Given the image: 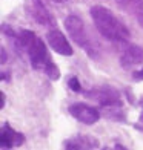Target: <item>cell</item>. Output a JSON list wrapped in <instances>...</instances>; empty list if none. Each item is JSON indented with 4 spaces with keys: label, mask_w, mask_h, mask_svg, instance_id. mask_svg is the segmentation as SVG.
<instances>
[{
    "label": "cell",
    "mask_w": 143,
    "mask_h": 150,
    "mask_svg": "<svg viewBox=\"0 0 143 150\" xmlns=\"http://www.w3.org/2000/svg\"><path fill=\"white\" fill-rule=\"evenodd\" d=\"M143 63V47L139 45H128L120 55V64L123 69H132Z\"/></svg>",
    "instance_id": "cell-9"
},
{
    "label": "cell",
    "mask_w": 143,
    "mask_h": 150,
    "mask_svg": "<svg viewBox=\"0 0 143 150\" xmlns=\"http://www.w3.org/2000/svg\"><path fill=\"white\" fill-rule=\"evenodd\" d=\"M32 17L36 18V22L40 25H52L54 23V18L49 14V11L46 9V6H32Z\"/></svg>",
    "instance_id": "cell-11"
},
{
    "label": "cell",
    "mask_w": 143,
    "mask_h": 150,
    "mask_svg": "<svg viewBox=\"0 0 143 150\" xmlns=\"http://www.w3.org/2000/svg\"><path fill=\"white\" fill-rule=\"evenodd\" d=\"M25 52L29 57V63L34 69H37L40 72H45L51 80H59L60 78V69L59 66L52 61L48 47L45 46V42L42 38H39L37 35L34 37L29 45L26 46Z\"/></svg>",
    "instance_id": "cell-2"
},
{
    "label": "cell",
    "mask_w": 143,
    "mask_h": 150,
    "mask_svg": "<svg viewBox=\"0 0 143 150\" xmlns=\"http://www.w3.org/2000/svg\"><path fill=\"white\" fill-rule=\"evenodd\" d=\"M32 3L36 5V6H45V5H43V2H42V0H32Z\"/></svg>",
    "instance_id": "cell-17"
},
{
    "label": "cell",
    "mask_w": 143,
    "mask_h": 150,
    "mask_svg": "<svg viewBox=\"0 0 143 150\" xmlns=\"http://www.w3.org/2000/svg\"><path fill=\"white\" fill-rule=\"evenodd\" d=\"M69 113L72 115L77 121H80L82 124L92 126L100 120V112L94 106L85 104V103H74L68 107Z\"/></svg>",
    "instance_id": "cell-5"
},
{
    "label": "cell",
    "mask_w": 143,
    "mask_h": 150,
    "mask_svg": "<svg viewBox=\"0 0 143 150\" xmlns=\"http://www.w3.org/2000/svg\"><path fill=\"white\" fill-rule=\"evenodd\" d=\"M140 121L143 122V112H142V115H140Z\"/></svg>",
    "instance_id": "cell-19"
},
{
    "label": "cell",
    "mask_w": 143,
    "mask_h": 150,
    "mask_svg": "<svg viewBox=\"0 0 143 150\" xmlns=\"http://www.w3.org/2000/svg\"><path fill=\"white\" fill-rule=\"evenodd\" d=\"M63 23H65V29L68 31L69 37L72 38V42L77 46H80L91 58H97L99 52L95 49V46L92 45V42L89 40V35H88V32H86L83 20L72 14V16H68Z\"/></svg>",
    "instance_id": "cell-3"
},
{
    "label": "cell",
    "mask_w": 143,
    "mask_h": 150,
    "mask_svg": "<svg viewBox=\"0 0 143 150\" xmlns=\"http://www.w3.org/2000/svg\"><path fill=\"white\" fill-rule=\"evenodd\" d=\"M83 93L88 98L97 100L99 104L103 109L123 106V101H122V98H120V93L111 86H100V87H95V89H91V91H83Z\"/></svg>",
    "instance_id": "cell-4"
},
{
    "label": "cell",
    "mask_w": 143,
    "mask_h": 150,
    "mask_svg": "<svg viewBox=\"0 0 143 150\" xmlns=\"http://www.w3.org/2000/svg\"><path fill=\"white\" fill-rule=\"evenodd\" d=\"M52 2H54V3H65L66 0H52Z\"/></svg>",
    "instance_id": "cell-18"
},
{
    "label": "cell",
    "mask_w": 143,
    "mask_h": 150,
    "mask_svg": "<svg viewBox=\"0 0 143 150\" xmlns=\"http://www.w3.org/2000/svg\"><path fill=\"white\" fill-rule=\"evenodd\" d=\"M132 78H134L135 81H142V80H143V69L135 71V72L132 74Z\"/></svg>",
    "instance_id": "cell-13"
},
{
    "label": "cell",
    "mask_w": 143,
    "mask_h": 150,
    "mask_svg": "<svg viewBox=\"0 0 143 150\" xmlns=\"http://www.w3.org/2000/svg\"><path fill=\"white\" fill-rule=\"evenodd\" d=\"M46 42L52 47V51H56L60 55H65V57H71L72 55V47L68 42V38L65 37V34L59 29H49L46 34Z\"/></svg>",
    "instance_id": "cell-6"
},
{
    "label": "cell",
    "mask_w": 143,
    "mask_h": 150,
    "mask_svg": "<svg viewBox=\"0 0 143 150\" xmlns=\"http://www.w3.org/2000/svg\"><path fill=\"white\" fill-rule=\"evenodd\" d=\"M115 3L129 16H132L143 28V0H115Z\"/></svg>",
    "instance_id": "cell-10"
},
{
    "label": "cell",
    "mask_w": 143,
    "mask_h": 150,
    "mask_svg": "<svg viewBox=\"0 0 143 150\" xmlns=\"http://www.w3.org/2000/svg\"><path fill=\"white\" fill-rule=\"evenodd\" d=\"M68 86H69V89L74 91V92H83V87H82L77 77H71L69 80H68Z\"/></svg>",
    "instance_id": "cell-12"
},
{
    "label": "cell",
    "mask_w": 143,
    "mask_h": 150,
    "mask_svg": "<svg viewBox=\"0 0 143 150\" xmlns=\"http://www.w3.org/2000/svg\"><path fill=\"white\" fill-rule=\"evenodd\" d=\"M89 14H91V18H92L97 31L106 40L114 42V43H126L129 40V35H131L129 29L106 6L94 5V6H91Z\"/></svg>",
    "instance_id": "cell-1"
},
{
    "label": "cell",
    "mask_w": 143,
    "mask_h": 150,
    "mask_svg": "<svg viewBox=\"0 0 143 150\" xmlns=\"http://www.w3.org/2000/svg\"><path fill=\"white\" fill-rule=\"evenodd\" d=\"M99 147H100V141L89 135H76L72 138L63 141V149H69V150H92Z\"/></svg>",
    "instance_id": "cell-8"
},
{
    "label": "cell",
    "mask_w": 143,
    "mask_h": 150,
    "mask_svg": "<svg viewBox=\"0 0 143 150\" xmlns=\"http://www.w3.org/2000/svg\"><path fill=\"white\" fill-rule=\"evenodd\" d=\"M25 141H26L25 135L14 130L8 122L2 126V130H0V147L2 149L20 147V146L25 144Z\"/></svg>",
    "instance_id": "cell-7"
},
{
    "label": "cell",
    "mask_w": 143,
    "mask_h": 150,
    "mask_svg": "<svg viewBox=\"0 0 143 150\" xmlns=\"http://www.w3.org/2000/svg\"><path fill=\"white\" fill-rule=\"evenodd\" d=\"M5 103H6V95L5 92H0V109L5 107Z\"/></svg>",
    "instance_id": "cell-14"
},
{
    "label": "cell",
    "mask_w": 143,
    "mask_h": 150,
    "mask_svg": "<svg viewBox=\"0 0 143 150\" xmlns=\"http://www.w3.org/2000/svg\"><path fill=\"white\" fill-rule=\"evenodd\" d=\"M8 80H9V74L2 72V81H8Z\"/></svg>",
    "instance_id": "cell-16"
},
{
    "label": "cell",
    "mask_w": 143,
    "mask_h": 150,
    "mask_svg": "<svg viewBox=\"0 0 143 150\" xmlns=\"http://www.w3.org/2000/svg\"><path fill=\"white\" fill-rule=\"evenodd\" d=\"M0 63H2V64L6 63V49L3 46H2V60H0Z\"/></svg>",
    "instance_id": "cell-15"
}]
</instances>
